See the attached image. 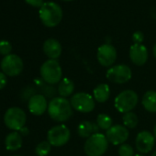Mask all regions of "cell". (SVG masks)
<instances>
[{"label": "cell", "instance_id": "cell-5", "mask_svg": "<svg viewBox=\"0 0 156 156\" xmlns=\"http://www.w3.org/2000/svg\"><path fill=\"white\" fill-rule=\"evenodd\" d=\"M139 102V96L133 90L128 89L120 92L114 100L116 109L120 113H127L131 111Z\"/></svg>", "mask_w": 156, "mask_h": 156}, {"label": "cell", "instance_id": "cell-17", "mask_svg": "<svg viewBox=\"0 0 156 156\" xmlns=\"http://www.w3.org/2000/svg\"><path fill=\"white\" fill-rule=\"evenodd\" d=\"M100 128L92 121H82L77 127V134L83 139H88L96 133H99Z\"/></svg>", "mask_w": 156, "mask_h": 156}, {"label": "cell", "instance_id": "cell-8", "mask_svg": "<svg viewBox=\"0 0 156 156\" xmlns=\"http://www.w3.org/2000/svg\"><path fill=\"white\" fill-rule=\"evenodd\" d=\"M71 138V131L64 124L56 125L51 128L47 133V140L51 146L61 147L65 145Z\"/></svg>", "mask_w": 156, "mask_h": 156}, {"label": "cell", "instance_id": "cell-12", "mask_svg": "<svg viewBox=\"0 0 156 156\" xmlns=\"http://www.w3.org/2000/svg\"><path fill=\"white\" fill-rule=\"evenodd\" d=\"M155 138L153 133L147 130H142L139 132L135 139V147L137 151L142 154L150 152L155 144Z\"/></svg>", "mask_w": 156, "mask_h": 156}, {"label": "cell", "instance_id": "cell-29", "mask_svg": "<svg viewBox=\"0 0 156 156\" xmlns=\"http://www.w3.org/2000/svg\"><path fill=\"white\" fill-rule=\"evenodd\" d=\"M34 95H36V90H35V88L30 87L25 88L24 93H23V97L25 98V99H29V100H30Z\"/></svg>", "mask_w": 156, "mask_h": 156}, {"label": "cell", "instance_id": "cell-19", "mask_svg": "<svg viewBox=\"0 0 156 156\" xmlns=\"http://www.w3.org/2000/svg\"><path fill=\"white\" fill-rule=\"evenodd\" d=\"M94 99L98 103H105L110 97V88L107 84H100L96 87L93 92Z\"/></svg>", "mask_w": 156, "mask_h": 156}, {"label": "cell", "instance_id": "cell-36", "mask_svg": "<svg viewBox=\"0 0 156 156\" xmlns=\"http://www.w3.org/2000/svg\"><path fill=\"white\" fill-rule=\"evenodd\" d=\"M62 1H73V0H62Z\"/></svg>", "mask_w": 156, "mask_h": 156}, {"label": "cell", "instance_id": "cell-25", "mask_svg": "<svg viewBox=\"0 0 156 156\" xmlns=\"http://www.w3.org/2000/svg\"><path fill=\"white\" fill-rule=\"evenodd\" d=\"M118 152L119 156H135L133 147L128 143H123L119 145Z\"/></svg>", "mask_w": 156, "mask_h": 156}, {"label": "cell", "instance_id": "cell-35", "mask_svg": "<svg viewBox=\"0 0 156 156\" xmlns=\"http://www.w3.org/2000/svg\"><path fill=\"white\" fill-rule=\"evenodd\" d=\"M151 156H156V151H154V152L151 154Z\"/></svg>", "mask_w": 156, "mask_h": 156}, {"label": "cell", "instance_id": "cell-31", "mask_svg": "<svg viewBox=\"0 0 156 156\" xmlns=\"http://www.w3.org/2000/svg\"><path fill=\"white\" fill-rule=\"evenodd\" d=\"M7 85V75L3 73L0 72V90L3 89Z\"/></svg>", "mask_w": 156, "mask_h": 156}, {"label": "cell", "instance_id": "cell-16", "mask_svg": "<svg viewBox=\"0 0 156 156\" xmlns=\"http://www.w3.org/2000/svg\"><path fill=\"white\" fill-rule=\"evenodd\" d=\"M43 51L49 59L56 60L61 56L62 45L56 39H48L43 43Z\"/></svg>", "mask_w": 156, "mask_h": 156}, {"label": "cell", "instance_id": "cell-2", "mask_svg": "<svg viewBox=\"0 0 156 156\" xmlns=\"http://www.w3.org/2000/svg\"><path fill=\"white\" fill-rule=\"evenodd\" d=\"M41 22L49 28L57 26L62 19V10L61 7L54 2H45L40 8L39 11Z\"/></svg>", "mask_w": 156, "mask_h": 156}, {"label": "cell", "instance_id": "cell-33", "mask_svg": "<svg viewBox=\"0 0 156 156\" xmlns=\"http://www.w3.org/2000/svg\"><path fill=\"white\" fill-rule=\"evenodd\" d=\"M152 52H153V55H154V57L156 58V43H155V45L153 46V49H152Z\"/></svg>", "mask_w": 156, "mask_h": 156}, {"label": "cell", "instance_id": "cell-24", "mask_svg": "<svg viewBox=\"0 0 156 156\" xmlns=\"http://www.w3.org/2000/svg\"><path fill=\"white\" fill-rule=\"evenodd\" d=\"M51 150V145L48 140H43L40 142L36 148H35V152L38 156H47Z\"/></svg>", "mask_w": 156, "mask_h": 156}, {"label": "cell", "instance_id": "cell-38", "mask_svg": "<svg viewBox=\"0 0 156 156\" xmlns=\"http://www.w3.org/2000/svg\"><path fill=\"white\" fill-rule=\"evenodd\" d=\"M13 156H20V155H13Z\"/></svg>", "mask_w": 156, "mask_h": 156}, {"label": "cell", "instance_id": "cell-15", "mask_svg": "<svg viewBox=\"0 0 156 156\" xmlns=\"http://www.w3.org/2000/svg\"><path fill=\"white\" fill-rule=\"evenodd\" d=\"M130 61L138 66L143 65L148 60V50L142 44H133L129 48Z\"/></svg>", "mask_w": 156, "mask_h": 156}, {"label": "cell", "instance_id": "cell-21", "mask_svg": "<svg viewBox=\"0 0 156 156\" xmlns=\"http://www.w3.org/2000/svg\"><path fill=\"white\" fill-rule=\"evenodd\" d=\"M74 91V83L69 78H63L61 80L58 86V94L61 98H68L73 95Z\"/></svg>", "mask_w": 156, "mask_h": 156}, {"label": "cell", "instance_id": "cell-10", "mask_svg": "<svg viewBox=\"0 0 156 156\" xmlns=\"http://www.w3.org/2000/svg\"><path fill=\"white\" fill-rule=\"evenodd\" d=\"M108 80L115 84H125L131 79V69L126 64L111 66L106 73Z\"/></svg>", "mask_w": 156, "mask_h": 156}, {"label": "cell", "instance_id": "cell-7", "mask_svg": "<svg viewBox=\"0 0 156 156\" xmlns=\"http://www.w3.org/2000/svg\"><path fill=\"white\" fill-rule=\"evenodd\" d=\"M70 103L73 108L81 113H90L95 109L96 100L91 95L79 92L73 95L70 99Z\"/></svg>", "mask_w": 156, "mask_h": 156}, {"label": "cell", "instance_id": "cell-3", "mask_svg": "<svg viewBox=\"0 0 156 156\" xmlns=\"http://www.w3.org/2000/svg\"><path fill=\"white\" fill-rule=\"evenodd\" d=\"M41 79L48 85H56L61 82L62 71L57 60L49 59L45 61L40 69Z\"/></svg>", "mask_w": 156, "mask_h": 156}, {"label": "cell", "instance_id": "cell-23", "mask_svg": "<svg viewBox=\"0 0 156 156\" xmlns=\"http://www.w3.org/2000/svg\"><path fill=\"white\" fill-rule=\"evenodd\" d=\"M98 126L100 128V129H104V130H108L112 127V123L113 120L111 119L110 116L107 115V114H99L97 118V122Z\"/></svg>", "mask_w": 156, "mask_h": 156}, {"label": "cell", "instance_id": "cell-11", "mask_svg": "<svg viewBox=\"0 0 156 156\" xmlns=\"http://www.w3.org/2000/svg\"><path fill=\"white\" fill-rule=\"evenodd\" d=\"M97 58L102 66L109 67L117 60V50L110 43H105L98 49Z\"/></svg>", "mask_w": 156, "mask_h": 156}, {"label": "cell", "instance_id": "cell-13", "mask_svg": "<svg viewBox=\"0 0 156 156\" xmlns=\"http://www.w3.org/2000/svg\"><path fill=\"white\" fill-rule=\"evenodd\" d=\"M129 136L128 129L124 125H114L106 132L108 142L113 145H121L125 143Z\"/></svg>", "mask_w": 156, "mask_h": 156}, {"label": "cell", "instance_id": "cell-6", "mask_svg": "<svg viewBox=\"0 0 156 156\" xmlns=\"http://www.w3.org/2000/svg\"><path fill=\"white\" fill-rule=\"evenodd\" d=\"M27 121V115L25 111L17 107L9 108L4 116V122L6 126L13 131H20L25 127Z\"/></svg>", "mask_w": 156, "mask_h": 156}, {"label": "cell", "instance_id": "cell-4", "mask_svg": "<svg viewBox=\"0 0 156 156\" xmlns=\"http://www.w3.org/2000/svg\"><path fill=\"white\" fill-rule=\"evenodd\" d=\"M108 140L103 133H96L87 139L84 151L87 156H102L108 148Z\"/></svg>", "mask_w": 156, "mask_h": 156}, {"label": "cell", "instance_id": "cell-32", "mask_svg": "<svg viewBox=\"0 0 156 156\" xmlns=\"http://www.w3.org/2000/svg\"><path fill=\"white\" fill-rule=\"evenodd\" d=\"M19 132L21 134V136H26V135H28V134H29L30 130H29V129H28L27 127H23V128H22Z\"/></svg>", "mask_w": 156, "mask_h": 156}, {"label": "cell", "instance_id": "cell-1", "mask_svg": "<svg viewBox=\"0 0 156 156\" xmlns=\"http://www.w3.org/2000/svg\"><path fill=\"white\" fill-rule=\"evenodd\" d=\"M73 107L67 98L56 97L48 104V114L50 118L56 122H65L73 116Z\"/></svg>", "mask_w": 156, "mask_h": 156}, {"label": "cell", "instance_id": "cell-22", "mask_svg": "<svg viewBox=\"0 0 156 156\" xmlns=\"http://www.w3.org/2000/svg\"><path fill=\"white\" fill-rule=\"evenodd\" d=\"M122 120H123L124 126L127 129H135L138 126V124H139L138 116L134 112H132V111L124 113Z\"/></svg>", "mask_w": 156, "mask_h": 156}, {"label": "cell", "instance_id": "cell-27", "mask_svg": "<svg viewBox=\"0 0 156 156\" xmlns=\"http://www.w3.org/2000/svg\"><path fill=\"white\" fill-rule=\"evenodd\" d=\"M41 87L43 88V89H42V93H43V94H41V95H43L45 98H52V97L55 96V94H56V89H55V87H52L51 85H48V84H47V86H43V85H42Z\"/></svg>", "mask_w": 156, "mask_h": 156}, {"label": "cell", "instance_id": "cell-18", "mask_svg": "<svg viewBox=\"0 0 156 156\" xmlns=\"http://www.w3.org/2000/svg\"><path fill=\"white\" fill-rule=\"evenodd\" d=\"M5 145L8 151H14L21 148L22 136L19 131H12L9 133L5 139Z\"/></svg>", "mask_w": 156, "mask_h": 156}, {"label": "cell", "instance_id": "cell-14", "mask_svg": "<svg viewBox=\"0 0 156 156\" xmlns=\"http://www.w3.org/2000/svg\"><path fill=\"white\" fill-rule=\"evenodd\" d=\"M48 102L46 98L41 94L34 95L28 102L30 112L35 116H41L48 109Z\"/></svg>", "mask_w": 156, "mask_h": 156}, {"label": "cell", "instance_id": "cell-28", "mask_svg": "<svg viewBox=\"0 0 156 156\" xmlns=\"http://www.w3.org/2000/svg\"><path fill=\"white\" fill-rule=\"evenodd\" d=\"M144 40V35L141 31L138 30L135 31L132 35V41H134V44H141V42Z\"/></svg>", "mask_w": 156, "mask_h": 156}, {"label": "cell", "instance_id": "cell-37", "mask_svg": "<svg viewBox=\"0 0 156 156\" xmlns=\"http://www.w3.org/2000/svg\"><path fill=\"white\" fill-rule=\"evenodd\" d=\"M135 156H144V155H140V154H136Z\"/></svg>", "mask_w": 156, "mask_h": 156}, {"label": "cell", "instance_id": "cell-20", "mask_svg": "<svg viewBox=\"0 0 156 156\" xmlns=\"http://www.w3.org/2000/svg\"><path fill=\"white\" fill-rule=\"evenodd\" d=\"M141 104L148 112L156 113V91H147L142 97Z\"/></svg>", "mask_w": 156, "mask_h": 156}, {"label": "cell", "instance_id": "cell-30", "mask_svg": "<svg viewBox=\"0 0 156 156\" xmlns=\"http://www.w3.org/2000/svg\"><path fill=\"white\" fill-rule=\"evenodd\" d=\"M25 1L32 6V7H36V8H41L43 5V0H25Z\"/></svg>", "mask_w": 156, "mask_h": 156}, {"label": "cell", "instance_id": "cell-26", "mask_svg": "<svg viewBox=\"0 0 156 156\" xmlns=\"http://www.w3.org/2000/svg\"><path fill=\"white\" fill-rule=\"evenodd\" d=\"M12 51V45L9 41L6 40L0 41V54L7 56L10 54Z\"/></svg>", "mask_w": 156, "mask_h": 156}, {"label": "cell", "instance_id": "cell-9", "mask_svg": "<svg viewBox=\"0 0 156 156\" xmlns=\"http://www.w3.org/2000/svg\"><path fill=\"white\" fill-rule=\"evenodd\" d=\"M2 72L8 76H18L20 75L24 68V63L22 59L17 55L10 53L4 58L0 63Z\"/></svg>", "mask_w": 156, "mask_h": 156}, {"label": "cell", "instance_id": "cell-34", "mask_svg": "<svg viewBox=\"0 0 156 156\" xmlns=\"http://www.w3.org/2000/svg\"><path fill=\"white\" fill-rule=\"evenodd\" d=\"M153 135H154V138H155V140H156V124H155V126H154V128H153Z\"/></svg>", "mask_w": 156, "mask_h": 156}]
</instances>
